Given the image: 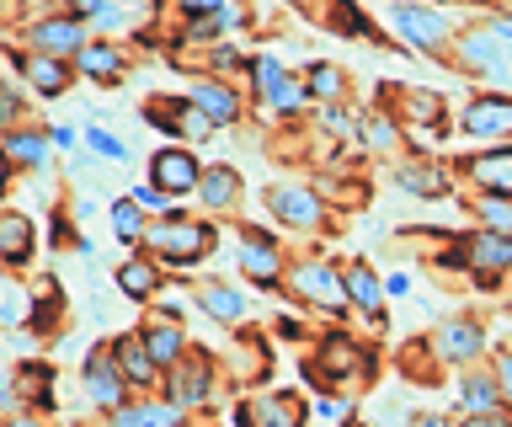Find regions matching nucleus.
I'll list each match as a JSON object with an SVG mask.
<instances>
[{"label": "nucleus", "mask_w": 512, "mask_h": 427, "mask_svg": "<svg viewBox=\"0 0 512 427\" xmlns=\"http://www.w3.org/2000/svg\"><path fill=\"white\" fill-rule=\"evenodd\" d=\"M16 113V97H11V91H0V123H6Z\"/></svg>", "instance_id": "nucleus-45"}, {"label": "nucleus", "mask_w": 512, "mask_h": 427, "mask_svg": "<svg viewBox=\"0 0 512 427\" xmlns=\"http://www.w3.org/2000/svg\"><path fill=\"white\" fill-rule=\"evenodd\" d=\"M182 11H203V17H214V11H230V0H176Z\"/></svg>", "instance_id": "nucleus-39"}, {"label": "nucleus", "mask_w": 512, "mask_h": 427, "mask_svg": "<svg viewBox=\"0 0 512 427\" xmlns=\"http://www.w3.org/2000/svg\"><path fill=\"white\" fill-rule=\"evenodd\" d=\"M240 267H246V278H256L262 283V289H272V283H278V246L267 241V235H246V241H240Z\"/></svg>", "instance_id": "nucleus-13"}, {"label": "nucleus", "mask_w": 512, "mask_h": 427, "mask_svg": "<svg viewBox=\"0 0 512 427\" xmlns=\"http://www.w3.org/2000/svg\"><path fill=\"white\" fill-rule=\"evenodd\" d=\"M38 49L43 54H70V49H86V27L80 22H38Z\"/></svg>", "instance_id": "nucleus-23"}, {"label": "nucleus", "mask_w": 512, "mask_h": 427, "mask_svg": "<svg viewBox=\"0 0 512 427\" xmlns=\"http://www.w3.org/2000/svg\"><path fill=\"white\" fill-rule=\"evenodd\" d=\"M27 81L38 86L43 97H59V91L70 86V70H64L54 54H32V59H27Z\"/></svg>", "instance_id": "nucleus-26"}, {"label": "nucleus", "mask_w": 512, "mask_h": 427, "mask_svg": "<svg viewBox=\"0 0 512 427\" xmlns=\"http://www.w3.org/2000/svg\"><path fill=\"white\" fill-rule=\"evenodd\" d=\"M112 230H118L123 241H139V235H144V214H139L134 198H118V203H112Z\"/></svg>", "instance_id": "nucleus-31"}, {"label": "nucleus", "mask_w": 512, "mask_h": 427, "mask_svg": "<svg viewBox=\"0 0 512 427\" xmlns=\"http://www.w3.org/2000/svg\"><path fill=\"white\" fill-rule=\"evenodd\" d=\"M214 395V374H208V358H192V363H176L171 369V401L176 406H198Z\"/></svg>", "instance_id": "nucleus-12"}, {"label": "nucleus", "mask_w": 512, "mask_h": 427, "mask_svg": "<svg viewBox=\"0 0 512 427\" xmlns=\"http://www.w3.org/2000/svg\"><path fill=\"white\" fill-rule=\"evenodd\" d=\"M118 283H123V294L128 299H150L155 289H160V273H155V262H144V257H134L118 273Z\"/></svg>", "instance_id": "nucleus-28"}, {"label": "nucleus", "mask_w": 512, "mask_h": 427, "mask_svg": "<svg viewBox=\"0 0 512 427\" xmlns=\"http://www.w3.org/2000/svg\"><path fill=\"white\" fill-rule=\"evenodd\" d=\"M475 214H480V225H486L491 235H512V198H480L475 203Z\"/></svg>", "instance_id": "nucleus-29"}, {"label": "nucleus", "mask_w": 512, "mask_h": 427, "mask_svg": "<svg viewBox=\"0 0 512 427\" xmlns=\"http://www.w3.org/2000/svg\"><path fill=\"white\" fill-rule=\"evenodd\" d=\"M395 129H400V123H395L390 113H374V118L363 123V139H368L374 150H395V145H400V134H395Z\"/></svg>", "instance_id": "nucleus-34"}, {"label": "nucleus", "mask_w": 512, "mask_h": 427, "mask_svg": "<svg viewBox=\"0 0 512 427\" xmlns=\"http://www.w3.org/2000/svg\"><path fill=\"white\" fill-rule=\"evenodd\" d=\"M112 363H118V374L134 379V385H150L155 379V358H150V347H144V337H118Z\"/></svg>", "instance_id": "nucleus-15"}, {"label": "nucleus", "mask_w": 512, "mask_h": 427, "mask_svg": "<svg viewBox=\"0 0 512 427\" xmlns=\"http://www.w3.org/2000/svg\"><path fill=\"white\" fill-rule=\"evenodd\" d=\"M406 113H411L416 123H427V134H448V129H443V107H438V97H422V91H406Z\"/></svg>", "instance_id": "nucleus-30"}, {"label": "nucleus", "mask_w": 512, "mask_h": 427, "mask_svg": "<svg viewBox=\"0 0 512 427\" xmlns=\"http://www.w3.org/2000/svg\"><path fill=\"white\" fill-rule=\"evenodd\" d=\"M267 209L278 214L283 225H294V230H315L320 225V198L310 193V187H272Z\"/></svg>", "instance_id": "nucleus-7"}, {"label": "nucleus", "mask_w": 512, "mask_h": 427, "mask_svg": "<svg viewBox=\"0 0 512 427\" xmlns=\"http://www.w3.org/2000/svg\"><path fill=\"white\" fill-rule=\"evenodd\" d=\"M459 129L470 139H512V97H475L464 107Z\"/></svg>", "instance_id": "nucleus-4"}, {"label": "nucleus", "mask_w": 512, "mask_h": 427, "mask_svg": "<svg viewBox=\"0 0 512 427\" xmlns=\"http://www.w3.org/2000/svg\"><path fill=\"white\" fill-rule=\"evenodd\" d=\"M459 171H470V182L480 187V193L491 198H512V145H496V150H480L470 155Z\"/></svg>", "instance_id": "nucleus-5"}, {"label": "nucleus", "mask_w": 512, "mask_h": 427, "mask_svg": "<svg viewBox=\"0 0 512 427\" xmlns=\"http://www.w3.org/2000/svg\"><path fill=\"white\" fill-rule=\"evenodd\" d=\"M6 155H16V161H27V166H43V139L38 134H11L6 139Z\"/></svg>", "instance_id": "nucleus-36"}, {"label": "nucleus", "mask_w": 512, "mask_h": 427, "mask_svg": "<svg viewBox=\"0 0 512 427\" xmlns=\"http://www.w3.org/2000/svg\"><path fill=\"white\" fill-rule=\"evenodd\" d=\"M496 385L502 395H512V353H496Z\"/></svg>", "instance_id": "nucleus-40"}, {"label": "nucleus", "mask_w": 512, "mask_h": 427, "mask_svg": "<svg viewBox=\"0 0 512 427\" xmlns=\"http://www.w3.org/2000/svg\"><path fill=\"white\" fill-rule=\"evenodd\" d=\"M6 171H11V166H6V150H0V187H6Z\"/></svg>", "instance_id": "nucleus-46"}, {"label": "nucleus", "mask_w": 512, "mask_h": 427, "mask_svg": "<svg viewBox=\"0 0 512 427\" xmlns=\"http://www.w3.org/2000/svg\"><path fill=\"white\" fill-rule=\"evenodd\" d=\"M432 353H438L443 363H470L486 353V331H480L475 321H448L438 331V342H432Z\"/></svg>", "instance_id": "nucleus-10"}, {"label": "nucleus", "mask_w": 512, "mask_h": 427, "mask_svg": "<svg viewBox=\"0 0 512 427\" xmlns=\"http://www.w3.org/2000/svg\"><path fill=\"white\" fill-rule=\"evenodd\" d=\"M342 411H347V401H336V395H326V401H320V417H331V422H336Z\"/></svg>", "instance_id": "nucleus-43"}, {"label": "nucleus", "mask_w": 512, "mask_h": 427, "mask_svg": "<svg viewBox=\"0 0 512 427\" xmlns=\"http://www.w3.org/2000/svg\"><path fill=\"white\" fill-rule=\"evenodd\" d=\"M395 27L416 43V49H443V38H448V22L438 17V11L411 6V0H400V6H395Z\"/></svg>", "instance_id": "nucleus-9"}, {"label": "nucleus", "mask_w": 512, "mask_h": 427, "mask_svg": "<svg viewBox=\"0 0 512 427\" xmlns=\"http://www.w3.org/2000/svg\"><path fill=\"white\" fill-rule=\"evenodd\" d=\"M459 406L470 411V417H486V411L502 406V385L486 374H464V385H459Z\"/></svg>", "instance_id": "nucleus-19"}, {"label": "nucleus", "mask_w": 512, "mask_h": 427, "mask_svg": "<svg viewBox=\"0 0 512 427\" xmlns=\"http://www.w3.org/2000/svg\"><path fill=\"white\" fill-rule=\"evenodd\" d=\"M27 251H32V219L27 214H6L0 219V257L27 262Z\"/></svg>", "instance_id": "nucleus-25"}, {"label": "nucleus", "mask_w": 512, "mask_h": 427, "mask_svg": "<svg viewBox=\"0 0 512 427\" xmlns=\"http://www.w3.org/2000/svg\"><path fill=\"white\" fill-rule=\"evenodd\" d=\"M144 241H150L160 257H171V262H198L208 246H214V230L198 225V219H166V225H150L144 230Z\"/></svg>", "instance_id": "nucleus-1"}, {"label": "nucleus", "mask_w": 512, "mask_h": 427, "mask_svg": "<svg viewBox=\"0 0 512 427\" xmlns=\"http://www.w3.org/2000/svg\"><path fill=\"white\" fill-rule=\"evenodd\" d=\"M320 123H326L331 134H352V113L342 107V113H336V107H326V113H320Z\"/></svg>", "instance_id": "nucleus-38"}, {"label": "nucleus", "mask_w": 512, "mask_h": 427, "mask_svg": "<svg viewBox=\"0 0 512 427\" xmlns=\"http://www.w3.org/2000/svg\"><path fill=\"white\" fill-rule=\"evenodd\" d=\"M150 171H155V187H160L166 198L192 193V187L203 182V171H198V161H192L187 150H160L155 161H150Z\"/></svg>", "instance_id": "nucleus-8"}, {"label": "nucleus", "mask_w": 512, "mask_h": 427, "mask_svg": "<svg viewBox=\"0 0 512 427\" xmlns=\"http://www.w3.org/2000/svg\"><path fill=\"white\" fill-rule=\"evenodd\" d=\"M112 427H182V406L176 401H155V406H118Z\"/></svg>", "instance_id": "nucleus-17"}, {"label": "nucleus", "mask_w": 512, "mask_h": 427, "mask_svg": "<svg viewBox=\"0 0 512 427\" xmlns=\"http://www.w3.org/2000/svg\"><path fill=\"white\" fill-rule=\"evenodd\" d=\"M422 427H448V422H443V417H427V422H422Z\"/></svg>", "instance_id": "nucleus-48"}, {"label": "nucleus", "mask_w": 512, "mask_h": 427, "mask_svg": "<svg viewBox=\"0 0 512 427\" xmlns=\"http://www.w3.org/2000/svg\"><path fill=\"white\" fill-rule=\"evenodd\" d=\"M86 139H91V145L102 150V155H112V161H123V155H128V150L118 145V139H112V134H102V129H86Z\"/></svg>", "instance_id": "nucleus-37"}, {"label": "nucleus", "mask_w": 512, "mask_h": 427, "mask_svg": "<svg viewBox=\"0 0 512 427\" xmlns=\"http://www.w3.org/2000/svg\"><path fill=\"white\" fill-rule=\"evenodd\" d=\"M192 107H198V113H208L214 123H235V118H240V102H235V91H230V86H219V81H203V86H192Z\"/></svg>", "instance_id": "nucleus-18"}, {"label": "nucleus", "mask_w": 512, "mask_h": 427, "mask_svg": "<svg viewBox=\"0 0 512 427\" xmlns=\"http://www.w3.org/2000/svg\"><path fill=\"white\" fill-rule=\"evenodd\" d=\"M464 427H512V417H502V411H486V417H470Z\"/></svg>", "instance_id": "nucleus-42"}, {"label": "nucleus", "mask_w": 512, "mask_h": 427, "mask_svg": "<svg viewBox=\"0 0 512 427\" xmlns=\"http://www.w3.org/2000/svg\"><path fill=\"white\" fill-rule=\"evenodd\" d=\"M310 91L320 102H336V97H342V70H336V65H315L310 70Z\"/></svg>", "instance_id": "nucleus-35"}, {"label": "nucleus", "mask_w": 512, "mask_h": 427, "mask_svg": "<svg viewBox=\"0 0 512 427\" xmlns=\"http://www.w3.org/2000/svg\"><path fill=\"white\" fill-rule=\"evenodd\" d=\"M144 347H150V358H155V369H176V363H182V326H150L144 331Z\"/></svg>", "instance_id": "nucleus-21"}, {"label": "nucleus", "mask_w": 512, "mask_h": 427, "mask_svg": "<svg viewBox=\"0 0 512 427\" xmlns=\"http://www.w3.org/2000/svg\"><path fill=\"white\" fill-rule=\"evenodd\" d=\"M198 193L208 209H230V203L240 198V177L230 166H214V171H203V182H198Z\"/></svg>", "instance_id": "nucleus-24"}, {"label": "nucleus", "mask_w": 512, "mask_h": 427, "mask_svg": "<svg viewBox=\"0 0 512 427\" xmlns=\"http://www.w3.org/2000/svg\"><path fill=\"white\" fill-rule=\"evenodd\" d=\"M342 283H347V299H352L358 310H379V305H384V289H379V278L368 273V262H347Z\"/></svg>", "instance_id": "nucleus-22"}, {"label": "nucleus", "mask_w": 512, "mask_h": 427, "mask_svg": "<svg viewBox=\"0 0 512 427\" xmlns=\"http://www.w3.org/2000/svg\"><path fill=\"white\" fill-rule=\"evenodd\" d=\"M395 182L406 187V193H416V198H443L448 193V171L432 166V161H406L395 171Z\"/></svg>", "instance_id": "nucleus-16"}, {"label": "nucleus", "mask_w": 512, "mask_h": 427, "mask_svg": "<svg viewBox=\"0 0 512 427\" xmlns=\"http://www.w3.org/2000/svg\"><path fill=\"white\" fill-rule=\"evenodd\" d=\"M86 385H91V401H96V406H107V411H118V406H123L128 379L118 374V363L91 358V363H86Z\"/></svg>", "instance_id": "nucleus-14"}, {"label": "nucleus", "mask_w": 512, "mask_h": 427, "mask_svg": "<svg viewBox=\"0 0 512 427\" xmlns=\"http://www.w3.org/2000/svg\"><path fill=\"white\" fill-rule=\"evenodd\" d=\"M288 283H294V294L315 299V305H326V310H336L347 299L342 273H331L326 262H294V267H288Z\"/></svg>", "instance_id": "nucleus-3"}, {"label": "nucleus", "mask_w": 512, "mask_h": 427, "mask_svg": "<svg viewBox=\"0 0 512 427\" xmlns=\"http://www.w3.org/2000/svg\"><path fill=\"white\" fill-rule=\"evenodd\" d=\"M11 427H43V422H32V417H16Z\"/></svg>", "instance_id": "nucleus-47"}, {"label": "nucleus", "mask_w": 512, "mask_h": 427, "mask_svg": "<svg viewBox=\"0 0 512 427\" xmlns=\"http://www.w3.org/2000/svg\"><path fill=\"white\" fill-rule=\"evenodd\" d=\"M80 65H86L91 75H118L123 70V54L107 49V43H86V49H80Z\"/></svg>", "instance_id": "nucleus-32"}, {"label": "nucleus", "mask_w": 512, "mask_h": 427, "mask_svg": "<svg viewBox=\"0 0 512 427\" xmlns=\"http://www.w3.org/2000/svg\"><path fill=\"white\" fill-rule=\"evenodd\" d=\"M304 97H310V91H304V86L294 81V75H283V81L267 91V107H278V113H299Z\"/></svg>", "instance_id": "nucleus-33"}, {"label": "nucleus", "mask_w": 512, "mask_h": 427, "mask_svg": "<svg viewBox=\"0 0 512 427\" xmlns=\"http://www.w3.org/2000/svg\"><path fill=\"white\" fill-rule=\"evenodd\" d=\"M464 59H470L475 70L496 75V81H512V43H502V38L470 33V38H464Z\"/></svg>", "instance_id": "nucleus-11"}, {"label": "nucleus", "mask_w": 512, "mask_h": 427, "mask_svg": "<svg viewBox=\"0 0 512 427\" xmlns=\"http://www.w3.org/2000/svg\"><path fill=\"white\" fill-rule=\"evenodd\" d=\"M240 427H304V401L288 390L256 395V401L240 406Z\"/></svg>", "instance_id": "nucleus-2"}, {"label": "nucleus", "mask_w": 512, "mask_h": 427, "mask_svg": "<svg viewBox=\"0 0 512 427\" xmlns=\"http://www.w3.org/2000/svg\"><path fill=\"white\" fill-rule=\"evenodd\" d=\"M203 310L219 315V321H246V299L224 289V283H203Z\"/></svg>", "instance_id": "nucleus-27"}, {"label": "nucleus", "mask_w": 512, "mask_h": 427, "mask_svg": "<svg viewBox=\"0 0 512 427\" xmlns=\"http://www.w3.org/2000/svg\"><path fill=\"white\" fill-rule=\"evenodd\" d=\"M134 203H139V209H166V193H160V187H139Z\"/></svg>", "instance_id": "nucleus-41"}, {"label": "nucleus", "mask_w": 512, "mask_h": 427, "mask_svg": "<svg viewBox=\"0 0 512 427\" xmlns=\"http://www.w3.org/2000/svg\"><path fill=\"white\" fill-rule=\"evenodd\" d=\"M150 118H160V123H176V134H187V139H208V134H214V118L198 113L192 102H176V107H150Z\"/></svg>", "instance_id": "nucleus-20"}, {"label": "nucleus", "mask_w": 512, "mask_h": 427, "mask_svg": "<svg viewBox=\"0 0 512 427\" xmlns=\"http://www.w3.org/2000/svg\"><path fill=\"white\" fill-rule=\"evenodd\" d=\"M464 262L475 267V278L480 283H491V273H512V235H491V230H480L464 241Z\"/></svg>", "instance_id": "nucleus-6"}, {"label": "nucleus", "mask_w": 512, "mask_h": 427, "mask_svg": "<svg viewBox=\"0 0 512 427\" xmlns=\"http://www.w3.org/2000/svg\"><path fill=\"white\" fill-rule=\"evenodd\" d=\"M491 38H502V43H512V17H496V22H491Z\"/></svg>", "instance_id": "nucleus-44"}]
</instances>
